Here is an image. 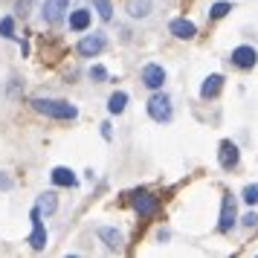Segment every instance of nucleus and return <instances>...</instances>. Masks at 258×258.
<instances>
[{"label": "nucleus", "mask_w": 258, "mask_h": 258, "mask_svg": "<svg viewBox=\"0 0 258 258\" xmlns=\"http://www.w3.org/2000/svg\"><path fill=\"white\" fill-rule=\"evenodd\" d=\"M99 238L107 244V249H122V244H125L122 232L113 229V226H99Z\"/></svg>", "instance_id": "ddd939ff"}, {"label": "nucleus", "mask_w": 258, "mask_h": 258, "mask_svg": "<svg viewBox=\"0 0 258 258\" xmlns=\"http://www.w3.org/2000/svg\"><path fill=\"white\" fill-rule=\"evenodd\" d=\"M151 12V0H131L128 3V15L131 18H145Z\"/></svg>", "instance_id": "dca6fc26"}, {"label": "nucleus", "mask_w": 258, "mask_h": 258, "mask_svg": "<svg viewBox=\"0 0 258 258\" xmlns=\"http://www.w3.org/2000/svg\"><path fill=\"white\" fill-rule=\"evenodd\" d=\"M52 183H55V186H79V177L73 174L70 168H64V165H58V168H52Z\"/></svg>", "instance_id": "4468645a"}, {"label": "nucleus", "mask_w": 258, "mask_h": 258, "mask_svg": "<svg viewBox=\"0 0 258 258\" xmlns=\"http://www.w3.org/2000/svg\"><path fill=\"white\" fill-rule=\"evenodd\" d=\"M12 32H15V21L12 18H3V21H0V35L3 38H15Z\"/></svg>", "instance_id": "412c9836"}, {"label": "nucleus", "mask_w": 258, "mask_h": 258, "mask_svg": "<svg viewBox=\"0 0 258 258\" xmlns=\"http://www.w3.org/2000/svg\"><path fill=\"white\" fill-rule=\"evenodd\" d=\"M232 64L241 67V70H252L258 64V52L255 47H235L232 49Z\"/></svg>", "instance_id": "39448f33"}, {"label": "nucleus", "mask_w": 258, "mask_h": 258, "mask_svg": "<svg viewBox=\"0 0 258 258\" xmlns=\"http://www.w3.org/2000/svg\"><path fill=\"white\" fill-rule=\"evenodd\" d=\"M90 79H96V82H105V79H107V70L96 64V67H90Z\"/></svg>", "instance_id": "5701e85b"}, {"label": "nucleus", "mask_w": 258, "mask_h": 258, "mask_svg": "<svg viewBox=\"0 0 258 258\" xmlns=\"http://www.w3.org/2000/svg\"><path fill=\"white\" fill-rule=\"evenodd\" d=\"M134 209L140 212L142 218H151L154 212H157V198H154L151 191H145V188H142V191L134 195Z\"/></svg>", "instance_id": "6e6552de"}, {"label": "nucleus", "mask_w": 258, "mask_h": 258, "mask_svg": "<svg viewBox=\"0 0 258 258\" xmlns=\"http://www.w3.org/2000/svg\"><path fill=\"white\" fill-rule=\"evenodd\" d=\"M125 105H128V93H122V90L107 99V110H110V113H122V110H125Z\"/></svg>", "instance_id": "f3484780"}, {"label": "nucleus", "mask_w": 258, "mask_h": 258, "mask_svg": "<svg viewBox=\"0 0 258 258\" xmlns=\"http://www.w3.org/2000/svg\"><path fill=\"white\" fill-rule=\"evenodd\" d=\"M93 6H96V12H99L102 21H110V18H113V6H110V0H93Z\"/></svg>", "instance_id": "6ab92c4d"}, {"label": "nucleus", "mask_w": 258, "mask_h": 258, "mask_svg": "<svg viewBox=\"0 0 258 258\" xmlns=\"http://www.w3.org/2000/svg\"><path fill=\"white\" fill-rule=\"evenodd\" d=\"M235 223V200L232 195H223V206H221V221H218V229L221 232H229Z\"/></svg>", "instance_id": "9b49d317"}, {"label": "nucleus", "mask_w": 258, "mask_h": 258, "mask_svg": "<svg viewBox=\"0 0 258 258\" xmlns=\"http://www.w3.org/2000/svg\"><path fill=\"white\" fill-rule=\"evenodd\" d=\"M105 35H102V32H93V35H87V38H82V41H79V55H84V58H90V55H99V52H102V49H105Z\"/></svg>", "instance_id": "20e7f679"}, {"label": "nucleus", "mask_w": 258, "mask_h": 258, "mask_svg": "<svg viewBox=\"0 0 258 258\" xmlns=\"http://www.w3.org/2000/svg\"><path fill=\"white\" fill-rule=\"evenodd\" d=\"M32 107H35L38 113L52 116V119H76L79 116V107L76 105H70V102H58V99H44V96L32 99Z\"/></svg>", "instance_id": "f257e3e1"}, {"label": "nucleus", "mask_w": 258, "mask_h": 258, "mask_svg": "<svg viewBox=\"0 0 258 258\" xmlns=\"http://www.w3.org/2000/svg\"><path fill=\"white\" fill-rule=\"evenodd\" d=\"M148 116H151L154 122H168V119H171V99L165 93H154L151 99H148Z\"/></svg>", "instance_id": "f03ea898"}, {"label": "nucleus", "mask_w": 258, "mask_h": 258, "mask_svg": "<svg viewBox=\"0 0 258 258\" xmlns=\"http://www.w3.org/2000/svg\"><path fill=\"white\" fill-rule=\"evenodd\" d=\"M38 206H41V215L47 212V215H52V212L58 209V200H55V195L52 191H44L41 198H38Z\"/></svg>", "instance_id": "a211bd4d"}, {"label": "nucleus", "mask_w": 258, "mask_h": 258, "mask_svg": "<svg viewBox=\"0 0 258 258\" xmlns=\"http://www.w3.org/2000/svg\"><path fill=\"white\" fill-rule=\"evenodd\" d=\"M64 12H67V0H47L44 9H41L47 24H58L61 18H64Z\"/></svg>", "instance_id": "1a4fd4ad"}, {"label": "nucleus", "mask_w": 258, "mask_h": 258, "mask_svg": "<svg viewBox=\"0 0 258 258\" xmlns=\"http://www.w3.org/2000/svg\"><path fill=\"white\" fill-rule=\"evenodd\" d=\"M9 186H12V180H9L6 174H0V188H9Z\"/></svg>", "instance_id": "393cba45"}, {"label": "nucleus", "mask_w": 258, "mask_h": 258, "mask_svg": "<svg viewBox=\"0 0 258 258\" xmlns=\"http://www.w3.org/2000/svg\"><path fill=\"white\" fill-rule=\"evenodd\" d=\"M168 32H171L174 38H183V41H191V38L198 35L195 24H191V21H186V18H174V21L168 24Z\"/></svg>", "instance_id": "9d476101"}, {"label": "nucleus", "mask_w": 258, "mask_h": 258, "mask_svg": "<svg viewBox=\"0 0 258 258\" xmlns=\"http://www.w3.org/2000/svg\"><path fill=\"white\" fill-rule=\"evenodd\" d=\"M87 26H90V12H87V9H76V12H70V29L84 32Z\"/></svg>", "instance_id": "2eb2a0df"}, {"label": "nucleus", "mask_w": 258, "mask_h": 258, "mask_svg": "<svg viewBox=\"0 0 258 258\" xmlns=\"http://www.w3.org/2000/svg\"><path fill=\"white\" fill-rule=\"evenodd\" d=\"M244 200L246 203H258V186H246L244 188Z\"/></svg>", "instance_id": "4be33fe9"}, {"label": "nucleus", "mask_w": 258, "mask_h": 258, "mask_svg": "<svg viewBox=\"0 0 258 258\" xmlns=\"http://www.w3.org/2000/svg\"><path fill=\"white\" fill-rule=\"evenodd\" d=\"M29 221H32V235H29V244L32 249H44L47 246V229H44V221H41V206L29 212Z\"/></svg>", "instance_id": "7ed1b4c3"}, {"label": "nucleus", "mask_w": 258, "mask_h": 258, "mask_svg": "<svg viewBox=\"0 0 258 258\" xmlns=\"http://www.w3.org/2000/svg\"><path fill=\"white\" fill-rule=\"evenodd\" d=\"M163 82H165V70L160 67V64H145V67H142V84H145V87L160 90Z\"/></svg>", "instance_id": "0eeeda50"}, {"label": "nucleus", "mask_w": 258, "mask_h": 258, "mask_svg": "<svg viewBox=\"0 0 258 258\" xmlns=\"http://www.w3.org/2000/svg\"><path fill=\"white\" fill-rule=\"evenodd\" d=\"M238 160H241V154H238V145L229 140L221 142V151H218V163H221V168H226V171H232L235 165H238Z\"/></svg>", "instance_id": "423d86ee"}, {"label": "nucleus", "mask_w": 258, "mask_h": 258, "mask_svg": "<svg viewBox=\"0 0 258 258\" xmlns=\"http://www.w3.org/2000/svg\"><path fill=\"white\" fill-rule=\"evenodd\" d=\"M229 9H232V3H226V0H221V3H215V6L209 9V15H212V18H223V15L229 12Z\"/></svg>", "instance_id": "aec40b11"}, {"label": "nucleus", "mask_w": 258, "mask_h": 258, "mask_svg": "<svg viewBox=\"0 0 258 258\" xmlns=\"http://www.w3.org/2000/svg\"><path fill=\"white\" fill-rule=\"evenodd\" d=\"M221 87H223V76L221 73H212L209 79L200 84V96L203 99H215V96L221 93Z\"/></svg>", "instance_id": "f8f14e48"}, {"label": "nucleus", "mask_w": 258, "mask_h": 258, "mask_svg": "<svg viewBox=\"0 0 258 258\" xmlns=\"http://www.w3.org/2000/svg\"><path fill=\"white\" fill-rule=\"evenodd\" d=\"M255 223H258V215L255 212H249V215L244 218V226H255Z\"/></svg>", "instance_id": "b1692460"}]
</instances>
